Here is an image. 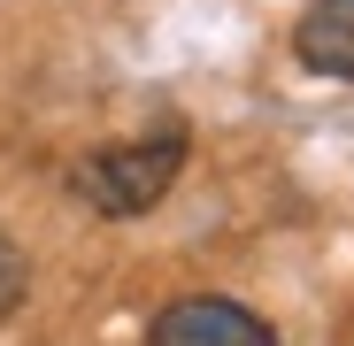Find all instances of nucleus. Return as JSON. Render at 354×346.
<instances>
[{"instance_id": "obj_1", "label": "nucleus", "mask_w": 354, "mask_h": 346, "mask_svg": "<svg viewBox=\"0 0 354 346\" xmlns=\"http://www.w3.org/2000/svg\"><path fill=\"white\" fill-rule=\"evenodd\" d=\"M177 169H185V131H147V139H124V146H100L70 169L77 200H93L100 215H147Z\"/></svg>"}, {"instance_id": "obj_2", "label": "nucleus", "mask_w": 354, "mask_h": 346, "mask_svg": "<svg viewBox=\"0 0 354 346\" xmlns=\"http://www.w3.org/2000/svg\"><path fill=\"white\" fill-rule=\"evenodd\" d=\"M147 346H277V331L254 308H239V300L193 293V300H169L147 323Z\"/></svg>"}, {"instance_id": "obj_3", "label": "nucleus", "mask_w": 354, "mask_h": 346, "mask_svg": "<svg viewBox=\"0 0 354 346\" xmlns=\"http://www.w3.org/2000/svg\"><path fill=\"white\" fill-rule=\"evenodd\" d=\"M292 54L316 77H346L354 85V0H308L292 23Z\"/></svg>"}, {"instance_id": "obj_4", "label": "nucleus", "mask_w": 354, "mask_h": 346, "mask_svg": "<svg viewBox=\"0 0 354 346\" xmlns=\"http://www.w3.org/2000/svg\"><path fill=\"white\" fill-rule=\"evenodd\" d=\"M24 285H31V262H24V247H16V239H0V323H8V316L24 308Z\"/></svg>"}]
</instances>
